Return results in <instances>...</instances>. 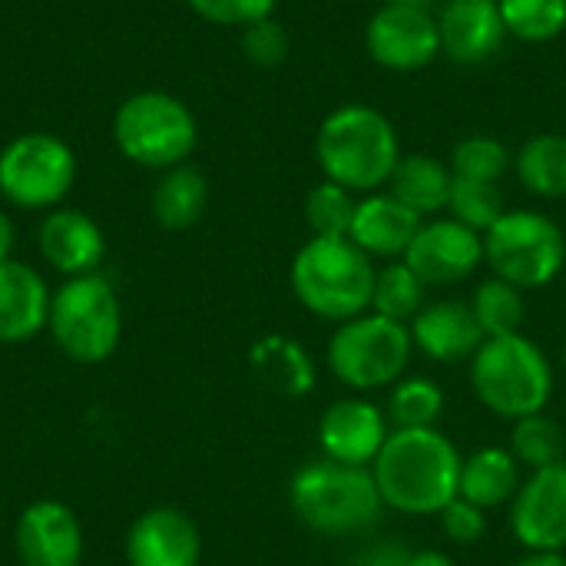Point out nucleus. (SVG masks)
I'll return each instance as SVG.
<instances>
[{
	"instance_id": "6",
	"label": "nucleus",
	"mask_w": 566,
	"mask_h": 566,
	"mask_svg": "<svg viewBox=\"0 0 566 566\" xmlns=\"http://www.w3.org/2000/svg\"><path fill=\"white\" fill-rule=\"evenodd\" d=\"M46 328L70 361H106L123 335V308L116 289L99 272L66 279L50 298Z\"/></svg>"
},
{
	"instance_id": "10",
	"label": "nucleus",
	"mask_w": 566,
	"mask_h": 566,
	"mask_svg": "<svg viewBox=\"0 0 566 566\" xmlns=\"http://www.w3.org/2000/svg\"><path fill=\"white\" fill-rule=\"evenodd\" d=\"M76 182L73 149L50 133H23L0 149V196L17 209H56Z\"/></svg>"
},
{
	"instance_id": "17",
	"label": "nucleus",
	"mask_w": 566,
	"mask_h": 566,
	"mask_svg": "<svg viewBox=\"0 0 566 566\" xmlns=\"http://www.w3.org/2000/svg\"><path fill=\"white\" fill-rule=\"evenodd\" d=\"M199 527L176 507H153L139 514L126 534L129 566H199Z\"/></svg>"
},
{
	"instance_id": "16",
	"label": "nucleus",
	"mask_w": 566,
	"mask_h": 566,
	"mask_svg": "<svg viewBox=\"0 0 566 566\" xmlns=\"http://www.w3.org/2000/svg\"><path fill=\"white\" fill-rule=\"evenodd\" d=\"M438 36L451 63L474 66L504 46L507 27L497 0H444L438 10Z\"/></svg>"
},
{
	"instance_id": "27",
	"label": "nucleus",
	"mask_w": 566,
	"mask_h": 566,
	"mask_svg": "<svg viewBox=\"0 0 566 566\" xmlns=\"http://www.w3.org/2000/svg\"><path fill=\"white\" fill-rule=\"evenodd\" d=\"M471 312H474V322L478 328L484 332V338H501V335H517L521 325H524V315H527V305H524V292L497 275L484 279L474 295H471Z\"/></svg>"
},
{
	"instance_id": "9",
	"label": "nucleus",
	"mask_w": 566,
	"mask_h": 566,
	"mask_svg": "<svg viewBox=\"0 0 566 566\" xmlns=\"http://www.w3.org/2000/svg\"><path fill=\"white\" fill-rule=\"evenodd\" d=\"M484 262L491 272L511 285L544 289L566 265L564 229L534 209H507L484 232Z\"/></svg>"
},
{
	"instance_id": "32",
	"label": "nucleus",
	"mask_w": 566,
	"mask_h": 566,
	"mask_svg": "<svg viewBox=\"0 0 566 566\" xmlns=\"http://www.w3.org/2000/svg\"><path fill=\"white\" fill-rule=\"evenodd\" d=\"M451 219L464 222L468 229L474 232H488L504 212V192L497 182H478V179H461L454 176L451 179V196H448V209H444Z\"/></svg>"
},
{
	"instance_id": "11",
	"label": "nucleus",
	"mask_w": 566,
	"mask_h": 566,
	"mask_svg": "<svg viewBox=\"0 0 566 566\" xmlns=\"http://www.w3.org/2000/svg\"><path fill=\"white\" fill-rule=\"evenodd\" d=\"M365 46L385 70H424L434 56H441L438 17L431 10L385 0L365 27Z\"/></svg>"
},
{
	"instance_id": "18",
	"label": "nucleus",
	"mask_w": 566,
	"mask_h": 566,
	"mask_svg": "<svg viewBox=\"0 0 566 566\" xmlns=\"http://www.w3.org/2000/svg\"><path fill=\"white\" fill-rule=\"evenodd\" d=\"M408 328H411L415 352L428 355L438 365L471 361L484 342V332L478 328L471 305H464L458 298L428 302Z\"/></svg>"
},
{
	"instance_id": "1",
	"label": "nucleus",
	"mask_w": 566,
	"mask_h": 566,
	"mask_svg": "<svg viewBox=\"0 0 566 566\" xmlns=\"http://www.w3.org/2000/svg\"><path fill=\"white\" fill-rule=\"evenodd\" d=\"M461 451L438 428H391L371 461V478L385 507L408 517L441 514L461 488Z\"/></svg>"
},
{
	"instance_id": "31",
	"label": "nucleus",
	"mask_w": 566,
	"mask_h": 566,
	"mask_svg": "<svg viewBox=\"0 0 566 566\" xmlns=\"http://www.w3.org/2000/svg\"><path fill=\"white\" fill-rule=\"evenodd\" d=\"M507 36L547 43L566 30V0H497Z\"/></svg>"
},
{
	"instance_id": "22",
	"label": "nucleus",
	"mask_w": 566,
	"mask_h": 566,
	"mask_svg": "<svg viewBox=\"0 0 566 566\" xmlns=\"http://www.w3.org/2000/svg\"><path fill=\"white\" fill-rule=\"evenodd\" d=\"M249 365L255 378L282 395V398H305L315 388V361L305 345L289 335H265L249 348Z\"/></svg>"
},
{
	"instance_id": "36",
	"label": "nucleus",
	"mask_w": 566,
	"mask_h": 566,
	"mask_svg": "<svg viewBox=\"0 0 566 566\" xmlns=\"http://www.w3.org/2000/svg\"><path fill=\"white\" fill-rule=\"evenodd\" d=\"M242 50L259 66H279L289 56V33L272 17L242 30Z\"/></svg>"
},
{
	"instance_id": "42",
	"label": "nucleus",
	"mask_w": 566,
	"mask_h": 566,
	"mask_svg": "<svg viewBox=\"0 0 566 566\" xmlns=\"http://www.w3.org/2000/svg\"><path fill=\"white\" fill-rule=\"evenodd\" d=\"M388 3H405V7H418V10H431L438 0H388Z\"/></svg>"
},
{
	"instance_id": "30",
	"label": "nucleus",
	"mask_w": 566,
	"mask_h": 566,
	"mask_svg": "<svg viewBox=\"0 0 566 566\" xmlns=\"http://www.w3.org/2000/svg\"><path fill=\"white\" fill-rule=\"evenodd\" d=\"M511 454L517 458L521 468L531 471H544L554 464L566 461V431L560 421H554L551 415H527L521 421H514V434H511Z\"/></svg>"
},
{
	"instance_id": "20",
	"label": "nucleus",
	"mask_w": 566,
	"mask_h": 566,
	"mask_svg": "<svg viewBox=\"0 0 566 566\" xmlns=\"http://www.w3.org/2000/svg\"><path fill=\"white\" fill-rule=\"evenodd\" d=\"M421 216H415L405 202H398L391 192H368L355 206V219L348 229V239L371 259H405L408 245L415 242L421 229Z\"/></svg>"
},
{
	"instance_id": "40",
	"label": "nucleus",
	"mask_w": 566,
	"mask_h": 566,
	"mask_svg": "<svg viewBox=\"0 0 566 566\" xmlns=\"http://www.w3.org/2000/svg\"><path fill=\"white\" fill-rule=\"evenodd\" d=\"M408 566H454V560L444 554V551H411L408 557Z\"/></svg>"
},
{
	"instance_id": "34",
	"label": "nucleus",
	"mask_w": 566,
	"mask_h": 566,
	"mask_svg": "<svg viewBox=\"0 0 566 566\" xmlns=\"http://www.w3.org/2000/svg\"><path fill=\"white\" fill-rule=\"evenodd\" d=\"M355 192H348L338 182H318L305 199V219L315 235L322 239H348L352 219H355Z\"/></svg>"
},
{
	"instance_id": "2",
	"label": "nucleus",
	"mask_w": 566,
	"mask_h": 566,
	"mask_svg": "<svg viewBox=\"0 0 566 566\" xmlns=\"http://www.w3.org/2000/svg\"><path fill=\"white\" fill-rule=\"evenodd\" d=\"M315 159L328 182L368 196L391 179L401 159V143L381 109L368 103H345L322 119Z\"/></svg>"
},
{
	"instance_id": "8",
	"label": "nucleus",
	"mask_w": 566,
	"mask_h": 566,
	"mask_svg": "<svg viewBox=\"0 0 566 566\" xmlns=\"http://www.w3.org/2000/svg\"><path fill=\"white\" fill-rule=\"evenodd\" d=\"M113 139L129 163L146 169H172L196 149L199 126L192 109L172 93L143 90L119 103L113 116Z\"/></svg>"
},
{
	"instance_id": "7",
	"label": "nucleus",
	"mask_w": 566,
	"mask_h": 566,
	"mask_svg": "<svg viewBox=\"0 0 566 566\" xmlns=\"http://www.w3.org/2000/svg\"><path fill=\"white\" fill-rule=\"evenodd\" d=\"M328 368L352 391L391 388L408 375L415 342L405 322L365 312L352 322H342L328 338Z\"/></svg>"
},
{
	"instance_id": "33",
	"label": "nucleus",
	"mask_w": 566,
	"mask_h": 566,
	"mask_svg": "<svg viewBox=\"0 0 566 566\" xmlns=\"http://www.w3.org/2000/svg\"><path fill=\"white\" fill-rule=\"evenodd\" d=\"M451 172L461 179H478V182H497L507 176L511 169V149L484 133L464 136L454 149H451Z\"/></svg>"
},
{
	"instance_id": "39",
	"label": "nucleus",
	"mask_w": 566,
	"mask_h": 566,
	"mask_svg": "<svg viewBox=\"0 0 566 566\" xmlns=\"http://www.w3.org/2000/svg\"><path fill=\"white\" fill-rule=\"evenodd\" d=\"M13 245H17V229L13 219L0 209V262L13 259Z\"/></svg>"
},
{
	"instance_id": "29",
	"label": "nucleus",
	"mask_w": 566,
	"mask_h": 566,
	"mask_svg": "<svg viewBox=\"0 0 566 566\" xmlns=\"http://www.w3.org/2000/svg\"><path fill=\"white\" fill-rule=\"evenodd\" d=\"M388 424L398 431H411V428H438L441 415H444V391L431 381V378H401L391 385L388 395Z\"/></svg>"
},
{
	"instance_id": "43",
	"label": "nucleus",
	"mask_w": 566,
	"mask_h": 566,
	"mask_svg": "<svg viewBox=\"0 0 566 566\" xmlns=\"http://www.w3.org/2000/svg\"><path fill=\"white\" fill-rule=\"evenodd\" d=\"M564 365H566V342H564Z\"/></svg>"
},
{
	"instance_id": "38",
	"label": "nucleus",
	"mask_w": 566,
	"mask_h": 566,
	"mask_svg": "<svg viewBox=\"0 0 566 566\" xmlns=\"http://www.w3.org/2000/svg\"><path fill=\"white\" fill-rule=\"evenodd\" d=\"M411 551L398 541H371L345 566H408Z\"/></svg>"
},
{
	"instance_id": "26",
	"label": "nucleus",
	"mask_w": 566,
	"mask_h": 566,
	"mask_svg": "<svg viewBox=\"0 0 566 566\" xmlns=\"http://www.w3.org/2000/svg\"><path fill=\"white\" fill-rule=\"evenodd\" d=\"M517 179L527 192L541 199L566 196V136L560 133H537L531 136L514 159Z\"/></svg>"
},
{
	"instance_id": "25",
	"label": "nucleus",
	"mask_w": 566,
	"mask_h": 566,
	"mask_svg": "<svg viewBox=\"0 0 566 566\" xmlns=\"http://www.w3.org/2000/svg\"><path fill=\"white\" fill-rule=\"evenodd\" d=\"M209 202V182L196 166H172L153 189V216L163 229H189L202 219Z\"/></svg>"
},
{
	"instance_id": "5",
	"label": "nucleus",
	"mask_w": 566,
	"mask_h": 566,
	"mask_svg": "<svg viewBox=\"0 0 566 566\" xmlns=\"http://www.w3.org/2000/svg\"><path fill=\"white\" fill-rule=\"evenodd\" d=\"M471 388L491 415L521 421L547 408L554 395V368L544 348L521 332L484 338L471 358Z\"/></svg>"
},
{
	"instance_id": "3",
	"label": "nucleus",
	"mask_w": 566,
	"mask_h": 566,
	"mask_svg": "<svg viewBox=\"0 0 566 566\" xmlns=\"http://www.w3.org/2000/svg\"><path fill=\"white\" fill-rule=\"evenodd\" d=\"M289 504L298 524L322 537H358L381 524L385 501L371 468L315 458L289 481Z\"/></svg>"
},
{
	"instance_id": "21",
	"label": "nucleus",
	"mask_w": 566,
	"mask_h": 566,
	"mask_svg": "<svg viewBox=\"0 0 566 566\" xmlns=\"http://www.w3.org/2000/svg\"><path fill=\"white\" fill-rule=\"evenodd\" d=\"M50 298L43 275L17 259L0 262V345H20L36 338L50 318Z\"/></svg>"
},
{
	"instance_id": "12",
	"label": "nucleus",
	"mask_w": 566,
	"mask_h": 566,
	"mask_svg": "<svg viewBox=\"0 0 566 566\" xmlns=\"http://www.w3.org/2000/svg\"><path fill=\"white\" fill-rule=\"evenodd\" d=\"M405 262L415 269V275L428 289L458 285L468 275H474L484 262V235L468 229L464 222L444 216V219H424L415 242L405 252Z\"/></svg>"
},
{
	"instance_id": "24",
	"label": "nucleus",
	"mask_w": 566,
	"mask_h": 566,
	"mask_svg": "<svg viewBox=\"0 0 566 566\" xmlns=\"http://www.w3.org/2000/svg\"><path fill=\"white\" fill-rule=\"evenodd\" d=\"M451 166H444L441 159L428 156V153H401L391 179H388V192L405 202L415 216L421 219H434L438 212L448 209V196H451Z\"/></svg>"
},
{
	"instance_id": "41",
	"label": "nucleus",
	"mask_w": 566,
	"mask_h": 566,
	"mask_svg": "<svg viewBox=\"0 0 566 566\" xmlns=\"http://www.w3.org/2000/svg\"><path fill=\"white\" fill-rule=\"evenodd\" d=\"M514 566H566L564 554H547V551H527Z\"/></svg>"
},
{
	"instance_id": "37",
	"label": "nucleus",
	"mask_w": 566,
	"mask_h": 566,
	"mask_svg": "<svg viewBox=\"0 0 566 566\" xmlns=\"http://www.w3.org/2000/svg\"><path fill=\"white\" fill-rule=\"evenodd\" d=\"M438 517H441L444 534L454 544H461V547H471V544H478L488 534V511L471 504V501H464V497H454Z\"/></svg>"
},
{
	"instance_id": "19",
	"label": "nucleus",
	"mask_w": 566,
	"mask_h": 566,
	"mask_svg": "<svg viewBox=\"0 0 566 566\" xmlns=\"http://www.w3.org/2000/svg\"><path fill=\"white\" fill-rule=\"evenodd\" d=\"M40 255L60 275H90L106 255L103 229L80 209H53L40 226Z\"/></svg>"
},
{
	"instance_id": "13",
	"label": "nucleus",
	"mask_w": 566,
	"mask_h": 566,
	"mask_svg": "<svg viewBox=\"0 0 566 566\" xmlns=\"http://www.w3.org/2000/svg\"><path fill=\"white\" fill-rule=\"evenodd\" d=\"M511 531L527 551H566V461L531 471L511 501Z\"/></svg>"
},
{
	"instance_id": "15",
	"label": "nucleus",
	"mask_w": 566,
	"mask_h": 566,
	"mask_svg": "<svg viewBox=\"0 0 566 566\" xmlns=\"http://www.w3.org/2000/svg\"><path fill=\"white\" fill-rule=\"evenodd\" d=\"M17 557L23 566H80L83 527L60 501H36L17 521Z\"/></svg>"
},
{
	"instance_id": "23",
	"label": "nucleus",
	"mask_w": 566,
	"mask_h": 566,
	"mask_svg": "<svg viewBox=\"0 0 566 566\" xmlns=\"http://www.w3.org/2000/svg\"><path fill=\"white\" fill-rule=\"evenodd\" d=\"M521 464L511 454V448H478L474 454H468L461 461V488L458 497L494 511L514 501V494L521 491Z\"/></svg>"
},
{
	"instance_id": "35",
	"label": "nucleus",
	"mask_w": 566,
	"mask_h": 566,
	"mask_svg": "<svg viewBox=\"0 0 566 566\" xmlns=\"http://www.w3.org/2000/svg\"><path fill=\"white\" fill-rule=\"evenodd\" d=\"M202 20L216 27H252L275 13L279 0H186Z\"/></svg>"
},
{
	"instance_id": "28",
	"label": "nucleus",
	"mask_w": 566,
	"mask_h": 566,
	"mask_svg": "<svg viewBox=\"0 0 566 566\" xmlns=\"http://www.w3.org/2000/svg\"><path fill=\"white\" fill-rule=\"evenodd\" d=\"M428 285L415 275V269L405 259H395L378 269L375 275V295H371V312L411 325L415 315L428 305Z\"/></svg>"
},
{
	"instance_id": "14",
	"label": "nucleus",
	"mask_w": 566,
	"mask_h": 566,
	"mask_svg": "<svg viewBox=\"0 0 566 566\" xmlns=\"http://www.w3.org/2000/svg\"><path fill=\"white\" fill-rule=\"evenodd\" d=\"M388 434H391L388 415L375 401H365V398H342L328 405L325 415L318 418L322 458L355 464V468H371Z\"/></svg>"
},
{
	"instance_id": "4",
	"label": "nucleus",
	"mask_w": 566,
	"mask_h": 566,
	"mask_svg": "<svg viewBox=\"0 0 566 566\" xmlns=\"http://www.w3.org/2000/svg\"><path fill=\"white\" fill-rule=\"evenodd\" d=\"M375 275V259L365 255L352 239L312 235L295 252L289 282L305 312L342 325L371 312Z\"/></svg>"
}]
</instances>
